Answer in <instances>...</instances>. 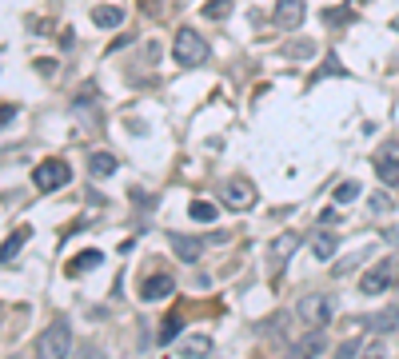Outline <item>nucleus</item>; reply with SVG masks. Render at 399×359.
Wrapping results in <instances>:
<instances>
[{
  "instance_id": "nucleus-1",
  "label": "nucleus",
  "mask_w": 399,
  "mask_h": 359,
  "mask_svg": "<svg viewBox=\"0 0 399 359\" xmlns=\"http://www.w3.org/2000/svg\"><path fill=\"white\" fill-rule=\"evenodd\" d=\"M172 56H176L180 68H200L208 60V40L200 36L196 28H180L172 40Z\"/></svg>"
},
{
  "instance_id": "nucleus-2",
  "label": "nucleus",
  "mask_w": 399,
  "mask_h": 359,
  "mask_svg": "<svg viewBox=\"0 0 399 359\" xmlns=\"http://www.w3.org/2000/svg\"><path fill=\"white\" fill-rule=\"evenodd\" d=\"M331 311H336V303H331V296H323V291H311V296H304L296 303V316L304 328L311 331H323L331 323Z\"/></svg>"
},
{
  "instance_id": "nucleus-3",
  "label": "nucleus",
  "mask_w": 399,
  "mask_h": 359,
  "mask_svg": "<svg viewBox=\"0 0 399 359\" xmlns=\"http://www.w3.org/2000/svg\"><path fill=\"white\" fill-rule=\"evenodd\" d=\"M395 279H399V259H379V264H371V268L363 271L359 291H363V296H379V291H388Z\"/></svg>"
},
{
  "instance_id": "nucleus-4",
  "label": "nucleus",
  "mask_w": 399,
  "mask_h": 359,
  "mask_svg": "<svg viewBox=\"0 0 399 359\" xmlns=\"http://www.w3.org/2000/svg\"><path fill=\"white\" fill-rule=\"evenodd\" d=\"M36 351L44 359H64L72 351V328L64 323V319H60V323H52V328L36 339Z\"/></svg>"
},
{
  "instance_id": "nucleus-5",
  "label": "nucleus",
  "mask_w": 399,
  "mask_h": 359,
  "mask_svg": "<svg viewBox=\"0 0 399 359\" xmlns=\"http://www.w3.org/2000/svg\"><path fill=\"white\" fill-rule=\"evenodd\" d=\"M68 180H72V168L64 160H44V164H36V172H32V184H36L40 192H56V188H64Z\"/></svg>"
},
{
  "instance_id": "nucleus-6",
  "label": "nucleus",
  "mask_w": 399,
  "mask_h": 359,
  "mask_svg": "<svg viewBox=\"0 0 399 359\" xmlns=\"http://www.w3.org/2000/svg\"><path fill=\"white\" fill-rule=\"evenodd\" d=\"M299 244H304V236H299V231H279L276 239H271L268 244V268H271V276H279V271H284V264H288L291 259V251L299 248Z\"/></svg>"
},
{
  "instance_id": "nucleus-7",
  "label": "nucleus",
  "mask_w": 399,
  "mask_h": 359,
  "mask_svg": "<svg viewBox=\"0 0 399 359\" xmlns=\"http://www.w3.org/2000/svg\"><path fill=\"white\" fill-rule=\"evenodd\" d=\"M224 204H228L232 212H248V208H256V188H252V180L232 176L228 184H224Z\"/></svg>"
},
{
  "instance_id": "nucleus-8",
  "label": "nucleus",
  "mask_w": 399,
  "mask_h": 359,
  "mask_svg": "<svg viewBox=\"0 0 399 359\" xmlns=\"http://www.w3.org/2000/svg\"><path fill=\"white\" fill-rule=\"evenodd\" d=\"M371 164H375V176L383 180V184H399V140H388V144L371 156Z\"/></svg>"
},
{
  "instance_id": "nucleus-9",
  "label": "nucleus",
  "mask_w": 399,
  "mask_h": 359,
  "mask_svg": "<svg viewBox=\"0 0 399 359\" xmlns=\"http://www.w3.org/2000/svg\"><path fill=\"white\" fill-rule=\"evenodd\" d=\"M172 291H176V279L164 276V271H156V276H148L144 283H140V299H144V303H152V299H164V296H172Z\"/></svg>"
},
{
  "instance_id": "nucleus-10",
  "label": "nucleus",
  "mask_w": 399,
  "mask_h": 359,
  "mask_svg": "<svg viewBox=\"0 0 399 359\" xmlns=\"http://www.w3.org/2000/svg\"><path fill=\"white\" fill-rule=\"evenodd\" d=\"M276 24L279 28H299L304 24V0H276Z\"/></svg>"
},
{
  "instance_id": "nucleus-11",
  "label": "nucleus",
  "mask_w": 399,
  "mask_h": 359,
  "mask_svg": "<svg viewBox=\"0 0 399 359\" xmlns=\"http://www.w3.org/2000/svg\"><path fill=\"white\" fill-rule=\"evenodd\" d=\"M172 251H176L184 264H196V259L204 256V239H196V236H176V231H172Z\"/></svg>"
},
{
  "instance_id": "nucleus-12",
  "label": "nucleus",
  "mask_w": 399,
  "mask_h": 359,
  "mask_svg": "<svg viewBox=\"0 0 399 359\" xmlns=\"http://www.w3.org/2000/svg\"><path fill=\"white\" fill-rule=\"evenodd\" d=\"M92 20H96L100 28H120V24H124V9H116V4H96Z\"/></svg>"
},
{
  "instance_id": "nucleus-13",
  "label": "nucleus",
  "mask_w": 399,
  "mask_h": 359,
  "mask_svg": "<svg viewBox=\"0 0 399 359\" xmlns=\"http://www.w3.org/2000/svg\"><path fill=\"white\" fill-rule=\"evenodd\" d=\"M28 236H32L28 228H20L16 236H9V239H4V244H0V264H12V259L20 256V248L28 244Z\"/></svg>"
},
{
  "instance_id": "nucleus-14",
  "label": "nucleus",
  "mask_w": 399,
  "mask_h": 359,
  "mask_svg": "<svg viewBox=\"0 0 399 359\" xmlns=\"http://www.w3.org/2000/svg\"><path fill=\"white\" fill-rule=\"evenodd\" d=\"M311 256L316 259H331L336 256V231H316V236H311Z\"/></svg>"
},
{
  "instance_id": "nucleus-15",
  "label": "nucleus",
  "mask_w": 399,
  "mask_h": 359,
  "mask_svg": "<svg viewBox=\"0 0 399 359\" xmlns=\"http://www.w3.org/2000/svg\"><path fill=\"white\" fill-rule=\"evenodd\" d=\"M120 164H116V156H112V152H92V160H88V172L96 180H104V176H112V172H116Z\"/></svg>"
},
{
  "instance_id": "nucleus-16",
  "label": "nucleus",
  "mask_w": 399,
  "mask_h": 359,
  "mask_svg": "<svg viewBox=\"0 0 399 359\" xmlns=\"http://www.w3.org/2000/svg\"><path fill=\"white\" fill-rule=\"evenodd\" d=\"M188 216L196 219V224H212V219L219 216V208L212 204V199H192V204H188Z\"/></svg>"
},
{
  "instance_id": "nucleus-17",
  "label": "nucleus",
  "mask_w": 399,
  "mask_h": 359,
  "mask_svg": "<svg viewBox=\"0 0 399 359\" xmlns=\"http://www.w3.org/2000/svg\"><path fill=\"white\" fill-rule=\"evenodd\" d=\"M368 323H371V331H379V335H388V331H395V323H399V308H383L379 316H371Z\"/></svg>"
},
{
  "instance_id": "nucleus-18",
  "label": "nucleus",
  "mask_w": 399,
  "mask_h": 359,
  "mask_svg": "<svg viewBox=\"0 0 399 359\" xmlns=\"http://www.w3.org/2000/svg\"><path fill=\"white\" fill-rule=\"evenodd\" d=\"M180 331H184V316H180V311H168V316H164V328H160L156 339H160V343H172Z\"/></svg>"
},
{
  "instance_id": "nucleus-19",
  "label": "nucleus",
  "mask_w": 399,
  "mask_h": 359,
  "mask_svg": "<svg viewBox=\"0 0 399 359\" xmlns=\"http://www.w3.org/2000/svg\"><path fill=\"white\" fill-rule=\"evenodd\" d=\"M100 259H104V256H100L96 248L80 251V256H76V259H72V264H68V276H80V271H92V268H96V264H100Z\"/></svg>"
},
{
  "instance_id": "nucleus-20",
  "label": "nucleus",
  "mask_w": 399,
  "mask_h": 359,
  "mask_svg": "<svg viewBox=\"0 0 399 359\" xmlns=\"http://www.w3.org/2000/svg\"><path fill=\"white\" fill-rule=\"evenodd\" d=\"M359 192H363V188H359L356 180H343V184L336 188V204H351V199H356Z\"/></svg>"
},
{
  "instance_id": "nucleus-21",
  "label": "nucleus",
  "mask_w": 399,
  "mask_h": 359,
  "mask_svg": "<svg viewBox=\"0 0 399 359\" xmlns=\"http://www.w3.org/2000/svg\"><path fill=\"white\" fill-rule=\"evenodd\" d=\"M232 12V0H208L204 4V16H212V20H224Z\"/></svg>"
},
{
  "instance_id": "nucleus-22",
  "label": "nucleus",
  "mask_w": 399,
  "mask_h": 359,
  "mask_svg": "<svg viewBox=\"0 0 399 359\" xmlns=\"http://www.w3.org/2000/svg\"><path fill=\"white\" fill-rule=\"evenodd\" d=\"M311 52H316L311 40H291V44H288V56H311Z\"/></svg>"
},
{
  "instance_id": "nucleus-23",
  "label": "nucleus",
  "mask_w": 399,
  "mask_h": 359,
  "mask_svg": "<svg viewBox=\"0 0 399 359\" xmlns=\"http://www.w3.org/2000/svg\"><path fill=\"white\" fill-rule=\"evenodd\" d=\"M343 72H348V68L339 64V56H328V60H323V68H319V76H343Z\"/></svg>"
},
{
  "instance_id": "nucleus-24",
  "label": "nucleus",
  "mask_w": 399,
  "mask_h": 359,
  "mask_svg": "<svg viewBox=\"0 0 399 359\" xmlns=\"http://www.w3.org/2000/svg\"><path fill=\"white\" fill-rule=\"evenodd\" d=\"M184 351H188V355H200V351H212V339H208V335H196V339H188V348H184Z\"/></svg>"
},
{
  "instance_id": "nucleus-25",
  "label": "nucleus",
  "mask_w": 399,
  "mask_h": 359,
  "mask_svg": "<svg viewBox=\"0 0 399 359\" xmlns=\"http://www.w3.org/2000/svg\"><path fill=\"white\" fill-rule=\"evenodd\" d=\"M323 20H328V24H348L351 9H328V12H323Z\"/></svg>"
},
{
  "instance_id": "nucleus-26",
  "label": "nucleus",
  "mask_w": 399,
  "mask_h": 359,
  "mask_svg": "<svg viewBox=\"0 0 399 359\" xmlns=\"http://www.w3.org/2000/svg\"><path fill=\"white\" fill-rule=\"evenodd\" d=\"M391 204H395V199H391L388 192H375V199H371V208L375 212H391Z\"/></svg>"
},
{
  "instance_id": "nucleus-27",
  "label": "nucleus",
  "mask_w": 399,
  "mask_h": 359,
  "mask_svg": "<svg viewBox=\"0 0 399 359\" xmlns=\"http://www.w3.org/2000/svg\"><path fill=\"white\" fill-rule=\"evenodd\" d=\"M12 120H16V104H0V128L12 124Z\"/></svg>"
},
{
  "instance_id": "nucleus-28",
  "label": "nucleus",
  "mask_w": 399,
  "mask_h": 359,
  "mask_svg": "<svg viewBox=\"0 0 399 359\" xmlns=\"http://www.w3.org/2000/svg\"><path fill=\"white\" fill-rule=\"evenodd\" d=\"M319 224H339V212H336V208H328L323 216H319Z\"/></svg>"
},
{
  "instance_id": "nucleus-29",
  "label": "nucleus",
  "mask_w": 399,
  "mask_h": 359,
  "mask_svg": "<svg viewBox=\"0 0 399 359\" xmlns=\"http://www.w3.org/2000/svg\"><path fill=\"white\" fill-rule=\"evenodd\" d=\"M36 68L44 72V76H52V72H56V64H52V60H36Z\"/></svg>"
},
{
  "instance_id": "nucleus-30",
  "label": "nucleus",
  "mask_w": 399,
  "mask_h": 359,
  "mask_svg": "<svg viewBox=\"0 0 399 359\" xmlns=\"http://www.w3.org/2000/svg\"><path fill=\"white\" fill-rule=\"evenodd\" d=\"M156 4H160V0H140V12H144V9H148V12H160Z\"/></svg>"
},
{
  "instance_id": "nucleus-31",
  "label": "nucleus",
  "mask_w": 399,
  "mask_h": 359,
  "mask_svg": "<svg viewBox=\"0 0 399 359\" xmlns=\"http://www.w3.org/2000/svg\"><path fill=\"white\" fill-rule=\"evenodd\" d=\"M391 28H395V32H399V16H395V20H391Z\"/></svg>"
}]
</instances>
